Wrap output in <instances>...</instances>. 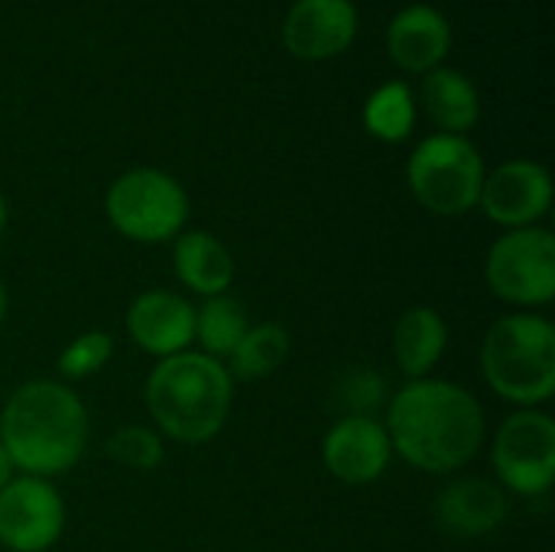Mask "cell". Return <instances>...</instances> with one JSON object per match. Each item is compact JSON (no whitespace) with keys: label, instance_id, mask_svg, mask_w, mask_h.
<instances>
[{"label":"cell","instance_id":"6da1fadb","mask_svg":"<svg viewBox=\"0 0 555 552\" xmlns=\"http://www.w3.org/2000/svg\"><path fill=\"white\" fill-rule=\"evenodd\" d=\"M384 429L393 455L429 475H452L472 465L485 446L488 420L472 390L452 381H410L387 400Z\"/></svg>","mask_w":555,"mask_h":552},{"label":"cell","instance_id":"7a4b0ae2","mask_svg":"<svg viewBox=\"0 0 555 552\" xmlns=\"http://www.w3.org/2000/svg\"><path fill=\"white\" fill-rule=\"evenodd\" d=\"M88 439V407L62 381H26L0 410V446L20 475L52 482L72 472Z\"/></svg>","mask_w":555,"mask_h":552},{"label":"cell","instance_id":"3957f363","mask_svg":"<svg viewBox=\"0 0 555 552\" xmlns=\"http://www.w3.org/2000/svg\"><path fill=\"white\" fill-rule=\"evenodd\" d=\"M146 410L159 436L202 446L215 439L234 403V381L228 368L202 351L163 358L146 377Z\"/></svg>","mask_w":555,"mask_h":552},{"label":"cell","instance_id":"277c9868","mask_svg":"<svg viewBox=\"0 0 555 552\" xmlns=\"http://www.w3.org/2000/svg\"><path fill=\"white\" fill-rule=\"evenodd\" d=\"M488 387L517 410H540L555 394V325L537 312L498 319L481 342Z\"/></svg>","mask_w":555,"mask_h":552},{"label":"cell","instance_id":"5b68a950","mask_svg":"<svg viewBox=\"0 0 555 552\" xmlns=\"http://www.w3.org/2000/svg\"><path fill=\"white\" fill-rule=\"evenodd\" d=\"M406 179L426 211L439 218H459L468 215L481 198L485 159L472 140L436 133L413 150L406 163Z\"/></svg>","mask_w":555,"mask_h":552},{"label":"cell","instance_id":"8992f818","mask_svg":"<svg viewBox=\"0 0 555 552\" xmlns=\"http://www.w3.org/2000/svg\"><path fill=\"white\" fill-rule=\"evenodd\" d=\"M104 215L117 234L137 244H166L185 231L189 195L163 169H130L104 195Z\"/></svg>","mask_w":555,"mask_h":552},{"label":"cell","instance_id":"52a82bcc","mask_svg":"<svg viewBox=\"0 0 555 552\" xmlns=\"http://www.w3.org/2000/svg\"><path fill=\"white\" fill-rule=\"evenodd\" d=\"M485 280L501 303L520 312L550 306L555 299L553 231L540 224L504 231L485 257Z\"/></svg>","mask_w":555,"mask_h":552},{"label":"cell","instance_id":"ba28073f","mask_svg":"<svg viewBox=\"0 0 555 552\" xmlns=\"http://www.w3.org/2000/svg\"><path fill=\"white\" fill-rule=\"evenodd\" d=\"M498 485L507 495L543 498L555 482V420L546 410L511 413L491 446Z\"/></svg>","mask_w":555,"mask_h":552},{"label":"cell","instance_id":"9c48e42d","mask_svg":"<svg viewBox=\"0 0 555 552\" xmlns=\"http://www.w3.org/2000/svg\"><path fill=\"white\" fill-rule=\"evenodd\" d=\"M65 530V504L52 482L13 475L0 491V547L10 552H46Z\"/></svg>","mask_w":555,"mask_h":552},{"label":"cell","instance_id":"30bf717a","mask_svg":"<svg viewBox=\"0 0 555 552\" xmlns=\"http://www.w3.org/2000/svg\"><path fill=\"white\" fill-rule=\"evenodd\" d=\"M478 205L507 231L533 228L553 205V179L546 166L533 159H511L494 172H485Z\"/></svg>","mask_w":555,"mask_h":552},{"label":"cell","instance_id":"8fae6325","mask_svg":"<svg viewBox=\"0 0 555 552\" xmlns=\"http://www.w3.org/2000/svg\"><path fill=\"white\" fill-rule=\"evenodd\" d=\"M393 459L390 436L377 416H341L322 439V462L341 485L377 482Z\"/></svg>","mask_w":555,"mask_h":552},{"label":"cell","instance_id":"7c38bea8","mask_svg":"<svg viewBox=\"0 0 555 552\" xmlns=\"http://www.w3.org/2000/svg\"><path fill=\"white\" fill-rule=\"evenodd\" d=\"M124 322L130 342L159 361L189 351L195 342V306L182 293L146 290L127 306Z\"/></svg>","mask_w":555,"mask_h":552},{"label":"cell","instance_id":"4fadbf2b","mask_svg":"<svg viewBox=\"0 0 555 552\" xmlns=\"http://www.w3.org/2000/svg\"><path fill=\"white\" fill-rule=\"evenodd\" d=\"M358 29V13L351 0H296L286 16L283 39L286 49L302 59H325L341 52Z\"/></svg>","mask_w":555,"mask_h":552},{"label":"cell","instance_id":"5bb4252c","mask_svg":"<svg viewBox=\"0 0 555 552\" xmlns=\"http://www.w3.org/2000/svg\"><path fill=\"white\" fill-rule=\"evenodd\" d=\"M433 514L436 524L452 537H485L507 521L511 498L498 482L459 478L436 498Z\"/></svg>","mask_w":555,"mask_h":552},{"label":"cell","instance_id":"9a60e30c","mask_svg":"<svg viewBox=\"0 0 555 552\" xmlns=\"http://www.w3.org/2000/svg\"><path fill=\"white\" fill-rule=\"evenodd\" d=\"M172 267L185 290H192L202 299L224 296L234 283V257L231 251L202 228L182 231L172 241Z\"/></svg>","mask_w":555,"mask_h":552},{"label":"cell","instance_id":"2e32d148","mask_svg":"<svg viewBox=\"0 0 555 552\" xmlns=\"http://www.w3.org/2000/svg\"><path fill=\"white\" fill-rule=\"evenodd\" d=\"M387 42H390V55L403 68L426 72L446 59L449 42H452V29L436 7L420 3V7H406L403 13L393 16Z\"/></svg>","mask_w":555,"mask_h":552},{"label":"cell","instance_id":"e0dca14e","mask_svg":"<svg viewBox=\"0 0 555 552\" xmlns=\"http://www.w3.org/2000/svg\"><path fill=\"white\" fill-rule=\"evenodd\" d=\"M449 345V325L442 319V312H436L433 306H413L406 309L397 325H393V338H390V351L397 368L410 377V381H423L433 374V368L442 361Z\"/></svg>","mask_w":555,"mask_h":552},{"label":"cell","instance_id":"ac0fdd59","mask_svg":"<svg viewBox=\"0 0 555 552\" xmlns=\"http://www.w3.org/2000/svg\"><path fill=\"white\" fill-rule=\"evenodd\" d=\"M423 98H426V111L429 117L446 130L462 137L465 130H472L478 124L481 104H478V91L475 85L452 68H433L426 75L423 85Z\"/></svg>","mask_w":555,"mask_h":552},{"label":"cell","instance_id":"d6986e66","mask_svg":"<svg viewBox=\"0 0 555 552\" xmlns=\"http://www.w3.org/2000/svg\"><path fill=\"white\" fill-rule=\"evenodd\" d=\"M289 348H293V335L280 322H260L244 332V338L237 342L224 368L231 381H263L283 368V361L289 358Z\"/></svg>","mask_w":555,"mask_h":552},{"label":"cell","instance_id":"ffe728a7","mask_svg":"<svg viewBox=\"0 0 555 552\" xmlns=\"http://www.w3.org/2000/svg\"><path fill=\"white\" fill-rule=\"evenodd\" d=\"M250 329L247 309L244 303H237L234 296H211L195 309V342L198 351L215 358V361H228L231 351L237 348V342L244 338V332Z\"/></svg>","mask_w":555,"mask_h":552},{"label":"cell","instance_id":"44dd1931","mask_svg":"<svg viewBox=\"0 0 555 552\" xmlns=\"http://www.w3.org/2000/svg\"><path fill=\"white\" fill-rule=\"evenodd\" d=\"M416 124V104H413V94L406 85L400 81H387L380 85L367 104H364V127L367 133L387 140V143H400L410 137Z\"/></svg>","mask_w":555,"mask_h":552},{"label":"cell","instance_id":"7402d4cb","mask_svg":"<svg viewBox=\"0 0 555 552\" xmlns=\"http://www.w3.org/2000/svg\"><path fill=\"white\" fill-rule=\"evenodd\" d=\"M104 455L127 472H156L166 459L163 436L150 426H120L107 442Z\"/></svg>","mask_w":555,"mask_h":552},{"label":"cell","instance_id":"603a6c76","mask_svg":"<svg viewBox=\"0 0 555 552\" xmlns=\"http://www.w3.org/2000/svg\"><path fill=\"white\" fill-rule=\"evenodd\" d=\"M111 358H114V338L101 329H88L62 348L59 374L65 381H85V377H94L98 371H104Z\"/></svg>","mask_w":555,"mask_h":552},{"label":"cell","instance_id":"cb8c5ba5","mask_svg":"<svg viewBox=\"0 0 555 552\" xmlns=\"http://www.w3.org/2000/svg\"><path fill=\"white\" fill-rule=\"evenodd\" d=\"M338 400L345 403V416H374L380 407H387V384L384 377H377L374 371L367 368H358L351 374L341 377V387H338Z\"/></svg>","mask_w":555,"mask_h":552},{"label":"cell","instance_id":"d4e9b609","mask_svg":"<svg viewBox=\"0 0 555 552\" xmlns=\"http://www.w3.org/2000/svg\"><path fill=\"white\" fill-rule=\"evenodd\" d=\"M13 478V465H10V459H7V452H3V446H0V491H3V485Z\"/></svg>","mask_w":555,"mask_h":552},{"label":"cell","instance_id":"484cf974","mask_svg":"<svg viewBox=\"0 0 555 552\" xmlns=\"http://www.w3.org/2000/svg\"><path fill=\"white\" fill-rule=\"evenodd\" d=\"M3 231H7V198L0 192V238H3Z\"/></svg>","mask_w":555,"mask_h":552},{"label":"cell","instance_id":"4316f807","mask_svg":"<svg viewBox=\"0 0 555 552\" xmlns=\"http://www.w3.org/2000/svg\"><path fill=\"white\" fill-rule=\"evenodd\" d=\"M7 303H10L7 299V286L0 283V325H3V316H7Z\"/></svg>","mask_w":555,"mask_h":552}]
</instances>
